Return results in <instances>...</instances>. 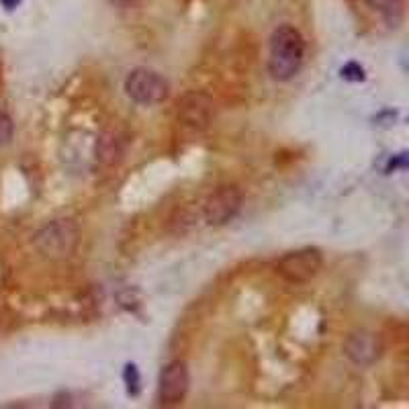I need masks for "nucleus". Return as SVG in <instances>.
<instances>
[{
    "instance_id": "obj_8",
    "label": "nucleus",
    "mask_w": 409,
    "mask_h": 409,
    "mask_svg": "<svg viewBox=\"0 0 409 409\" xmlns=\"http://www.w3.org/2000/svg\"><path fill=\"white\" fill-rule=\"evenodd\" d=\"M178 121L184 127L203 131L213 121V101L203 92H188L178 101Z\"/></svg>"
},
{
    "instance_id": "obj_6",
    "label": "nucleus",
    "mask_w": 409,
    "mask_h": 409,
    "mask_svg": "<svg viewBox=\"0 0 409 409\" xmlns=\"http://www.w3.org/2000/svg\"><path fill=\"white\" fill-rule=\"evenodd\" d=\"M190 385L188 367L183 360H172L162 368L158 381V401L162 405H178L183 403Z\"/></svg>"
},
{
    "instance_id": "obj_9",
    "label": "nucleus",
    "mask_w": 409,
    "mask_h": 409,
    "mask_svg": "<svg viewBox=\"0 0 409 409\" xmlns=\"http://www.w3.org/2000/svg\"><path fill=\"white\" fill-rule=\"evenodd\" d=\"M97 158L106 166H113L123 158V142L115 133H102L97 143Z\"/></svg>"
},
{
    "instance_id": "obj_13",
    "label": "nucleus",
    "mask_w": 409,
    "mask_h": 409,
    "mask_svg": "<svg viewBox=\"0 0 409 409\" xmlns=\"http://www.w3.org/2000/svg\"><path fill=\"white\" fill-rule=\"evenodd\" d=\"M0 2H2V6L6 11H13V8H17V4H19L20 0H0Z\"/></svg>"
},
{
    "instance_id": "obj_3",
    "label": "nucleus",
    "mask_w": 409,
    "mask_h": 409,
    "mask_svg": "<svg viewBox=\"0 0 409 409\" xmlns=\"http://www.w3.org/2000/svg\"><path fill=\"white\" fill-rule=\"evenodd\" d=\"M125 94L138 104L152 106L160 104L168 99L170 94V84L162 74L149 70V68H135L127 74L125 78Z\"/></svg>"
},
{
    "instance_id": "obj_12",
    "label": "nucleus",
    "mask_w": 409,
    "mask_h": 409,
    "mask_svg": "<svg viewBox=\"0 0 409 409\" xmlns=\"http://www.w3.org/2000/svg\"><path fill=\"white\" fill-rule=\"evenodd\" d=\"M113 6H119V8H133V6H138L142 0H109Z\"/></svg>"
},
{
    "instance_id": "obj_1",
    "label": "nucleus",
    "mask_w": 409,
    "mask_h": 409,
    "mask_svg": "<svg viewBox=\"0 0 409 409\" xmlns=\"http://www.w3.org/2000/svg\"><path fill=\"white\" fill-rule=\"evenodd\" d=\"M303 58H305V41L301 33L291 25H281L279 29H274L270 37V56H268L270 76L279 82L295 78L303 66Z\"/></svg>"
},
{
    "instance_id": "obj_11",
    "label": "nucleus",
    "mask_w": 409,
    "mask_h": 409,
    "mask_svg": "<svg viewBox=\"0 0 409 409\" xmlns=\"http://www.w3.org/2000/svg\"><path fill=\"white\" fill-rule=\"evenodd\" d=\"M13 133H15V125L13 119L0 111V145H6V143L13 140Z\"/></svg>"
},
{
    "instance_id": "obj_4",
    "label": "nucleus",
    "mask_w": 409,
    "mask_h": 409,
    "mask_svg": "<svg viewBox=\"0 0 409 409\" xmlns=\"http://www.w3.org/2000/svg\"><path fill=\"white\" fill-rule=\"evenodd\" d=\"M322 264H324V256L319 250L303 248V250H295V252L285 254L276 262V272L291 285H303L317 276Z\"/></svg>"
},
{
    "instance_id": "obj_5",
    "label": "nucleus",
    "mask_w": 409,
    "mask_h": 409,
    "mask_svg": "<svg viewBox=\"0 0 409 409\" xmlns=\"http://www.w3.org/2000/svg\"><path fill=\"white\" fill-rule=\"evenodd\" d=\"M242 193L236 186H219L215 193H211L207 197L203 204V217L209 225L229 224L231 219H236V215L242 209Z\"/></svg>"
},
{
    "instance_id": "obj_7",
    "label": "nucleus",
    "mask_w": 409,
    "mask_h": 409,
    "mask_svg": "<svg viewBox=\"0 0 409 409\" xmlns=\"http://www.w3.org/2000/svg\"><path fill=\"white\" fill-rule=\"evenodd\" d=\"M344 354L356 367H372L383 354L381 338L368 329L352 331L344 342Z\"/></svg>"
},
{
    "instance_id": "obj_2",
    "label": "nucleus",
    "mask_w": 409,
    "mask_h": 409,
    "mask_svg": "<svg viewBox=\"0 0 409 409\" xmlns=\"http://www.w3.org/2000/svg\"><path fill=\"white\" fill-rule=\"evenodd\" d=\"M80 242V229L74 219H54L43 225L33 236V245L41 256L49 260H63L70 258Z\"/></svg>"
},
{
    "instance_id": "obj_10",
    "label": "nucleus",
    "mask_w": 409,
    "mask_h": 409,
    "mask_svg": "<svg viewBox=\"0 0 409 409\" xmlns=\"http://www.w3.org/2000/svg\"><path fill=\"white\" fill-rule=\"evenodd\" d=\"M368 2L374 11H379L383 15V19L387 20V25H391V27H397L403 20L405 0H368Z\"/></svg>"
}]
</instances>
